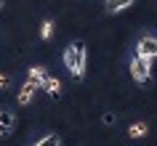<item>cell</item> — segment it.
I'll return each mask as SVG.
<instances>
[{
    "mask_svg": "<svg viewBox=\"0 0 157 146\" xmlns=\"http://www.w3.org/2000/svg\"><path fill=\"white\" fill-rule=\"evenodd\" d=\"M72 51H75V72H72V77H75V80H83L85 64H88V51H85V43H83V40H75V43H72Z\"/></svg>",
    "mask_w": 157,
    "mask_h": 146,
    "instance_id": "1",
    "label": "cell"
},
{
    "mask_svg": "<svg viewBox=\"0 0 157 146\" xmlns=\"http://www.w3.org/2000/svg\"><path fill=\"white\" fill-rule=\"evenodd\" d=\"M131 74L136 82H147L149 74H152V61L149 58H141V56H133L131 58Z\"/></svg>",
    "mask_w": 157,
    "mask_h": 146,
    "instance_id": "2",
    "label": "cell"
},
{
    "mask_svg": "<svg viewBox=\"0 0 157 146\" xmlns=\"http://www.w3.org/2000/svg\"><path fill=\"white\" fill-rule=\"evenodd\" d=\"M136 56H141V58H157V43H155V37H141L139 40V48H136Z\"/></svg>",
    "mask_w": 157,
    "mask_h": 146,
    "instance_id": "3",
    "label": "cell"
},
{
    "mask_svg": "<svg viewBox=\"0 0 157 146\" xmlns=\"http://www.w3.org/2000/svg\"><path fill=\"white\" fill-rule=\"evenodd\" d=\"M48 80V72H45V66H29L27 69V82L35 85V88H43V82Z\"/></svg>",
    "mask_w": 157,
    "mask_h": 146,
    "instance_id": "4",
    "label": "cell"
},
{
    "mask_svg": "<svg viewBox=\"0 0 157 146\" xmlns=\"http://www.w3.org/2000/svg\"><path fill=\"white\" fill-rule=\"evenodd\" d=\"M13 122H16L13 112H0V136H8L11 128H13Z\"/></svg>",
    "mask_w": 157,
    "mask_h": 146,
    "instance_id": "5",
    "label": "cell"
},
{
    "mask_svg": "<svg viewBox=\"0 0 157 146\" xmlns=\"http://www.w3.org/2000/svg\"><path fill=\"white\" fill-rule=\"evenodd\" d=\"M35 85H29V82H24L21 85V90H19V104L21 106H27V104H32V98H35Z\"/></svg>",
    "mask_w": 157,
    "mask_h": 146,
    "instance_id": "6",
    "label": "cell"
},
{
    "mask_svg": "<svg viewBox=\"0 0 157 146\" xmlns=\"http://www.w3.org/2000/svg\"><path fill=\"white\" fill-rule=\"evenodd\" d=\"M43 90H45V93H48V96L59 98V96H61V82H59L56 77H51V74H48V80L43 82Z\"/></svg>",
    "mask_w": 157,
    "mask_h": 146,
    "instance_id": "7",
    "label": "cell"
},
{
    "mask_svg": "<svg viewBox=\"0 0 157 146\" xmlns=\"http://www.w3.org/2000/svg\"><path fill=\"white\" fill-rule=\"evenodd\" d=\"M136 0H107V13H120L128 6H133Z\"/></svg>",
    "mask_w": 157,
    "mask_h": 146,
    "instance_id": "8",
    "label": "cell"
},
{
    "mask_svg": "<svg viewBox=\"0 0 157 146\" xmlns=\"http://www.w3.org/2000/svg\"><path fill=\"white\" fill-rule=\"evenodd\" d=\"M128 136H131V138H144V136H147V122H136V125H131V128H128Z\"/></svg>",
    "mask_w": 157,
    "mask_h": 146,
    "instance_id": "9",
    "label": "cell"
},
{
    "mask_svg": "<svg viewBox=\"0 0 157 146\" xmlns=\"http://www.w3.org/2000/svg\"><path fill=\"white\" fill-rule=\"evenodd\" d=\"M64 66L69 69V74L75 72V51H72V45H67V48H64Z\"/></svg>",
    "mask_w": 157,
    "mask_h": 146,
    "instance_id": "10",
    "label": "cell"
},
{
    "mask_svg": "<svg viewBox=\"0 0 157 146\" xmlns=\"http://www.w3.org/2000/svg\"><path fill=\"white\" fill-rule=\"evenodd\" d=\"M35 146H61V138H59L56 133H51V136H43Z\"/></svg>",
    "mask_w": 157,
    "mask_h": 146,
    "instance_id": "11",
    "label": "cell"
},
{
    "mask_svg": "<svg viewBox=\"0 0 157 146\" xmlns=\"http://www.w3.org/2000/svg\"><path fill=\"white\" fill-rule=\"evenodd\" d=\"M40 37L43 40H51V37H53V21H51V19H45L40 24Z\"/></svg>",
    "mask_w": 157,
    "mask_h": 146,
    "instance_id": "12",
    "label": "cell"
},
{
    "mask_svg": "<svg viewBox=\"0 0 157 146\" xmlns=\"http://www.w3.org/2000/svg\"><path fill=\"white\" fill-rule=\"evenodd\" d=\"M101 122H104V125H115V114H112V112H107L104 117H101Z\"/></svg>",
    "mask_w": 157,
    "mask_h": 146,
    "instance_id": "13",
    "label": "cell"
},
{
    "mask_svg": "<svg viewBox=\"0 0 157 146\" xmlns=\"http://www.w3.org/2000/svg\"><path fill=\"white\" fill-rule=\"evenodd\" d=\"M11 85V77L8 74H0V88H8Z\"/></svg>",
    "mask_w": 157,
    "mask_h": 146,
    "instance_id": "14",
    "label": "cell"
},
{
    "mask_svg": "<svg viewBox=\"0 0 157 146\" xmlns=\"http://www.w3.org/2000/svg\"><path fill=\"white\" fill-rule=\"evenodd\" d=\"M3 6H6V0H0V8H3Z\"/></svg>",
    "mask_w": 157,
    "mask_h": 146,
    "instance_id": "15",
    "label": "cell"
},
{
    "mask_svg": "<svg viewBox=\"0 0 157 146\" xmlns=\"http://www.w3.org/2000/svg\"><path fill=\"white\" fill-rule=\"evenodd\" d=\"M155 43H157V37H155Z\"/></svg>",
    "mask_w": 157,
    "mask_h": 146,
    "instance_id": "16",
    "label": "cell"
}]
</instances>
